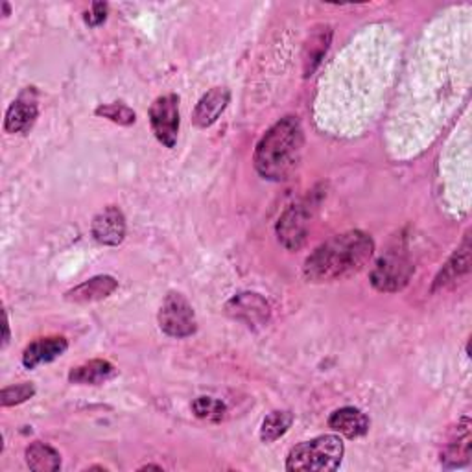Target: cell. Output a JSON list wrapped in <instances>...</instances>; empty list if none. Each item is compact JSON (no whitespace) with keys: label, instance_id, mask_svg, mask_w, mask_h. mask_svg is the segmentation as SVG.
I'll return each mask as SVG.
<instances>
[{"label":"cell","instance_id":"12","mask_svg":"<svg viewBox=\"0 0 472 472\" xmlns=\"http://www.w3.org/2000/svg\"><path fill=\"white\" fill-rule=\"evenodd\" d=\"M69 349V341L64 336H48L34 339L23 352V366L26 369H35L41 364H50L55 359L64 357Z\"/></svg>","mask_w":472,"mask_h":472},{"label":"cell","instance_id":"24","mask_svg":"<svg viewBox=\"0 0 472 472\" xmlns=\"http://www.w3.org/2000/svg\"><path fill=\"white\" fill-rule=\"evenodd\" d=\"M105 19H107V5L105 3H94L91 6V12L85 14V23L93 28L103 25Z\"/></svg>","mask_w":472,"mask_h":472},{"label":"cell","instance_id":"8","mask_svg":"<svg viewBox=\"0 0 472 472\" xmlns=\"http://www.w3.org/2000/svg\"><path fill=\"white\" fill-rule=\"evenodd\" d=\"M225 312L232 318L246 323L248 327H262L270 320V305L261 293L244 291L234 295V298L225 305Z\"/></svg>","mask_w":472,"mask_h":472},{"label":"cell","instance_id":"25","mask_svg":"<svg viewBox=\"0 0 472 472\" xmlns=\"http://www.w3.org/2000/svg\"><path fill=\"white\" fill-rule=\"evenodd\" d=\"M10 343V321L8 316L5 318V339H3V347H6Z\"/></svg>","mask_w":472,"mask_h":472},{"label":"cell","instance_id":"17","mask_svg":"<svg viewBox=\"0 0 472 472\" xmlns=\"http://www.w3.org/2000/svg\"><path fill=\"white\" fill-rule=\"evenodd\" d=\"M470 423L467 418L461 419V425L457 427V438L452 439L445 452H443V465L447 468H456V467H463L468 463L470 459V430H468Z\"/></svg>","mask_w":472,"mask_h":472},{"label":"cell","instance_id":"13","mask_svg":"<svg viewBox=\"0 0 472 472\" xmlns=\"http://www.w3.org/2000/svg\"><path fill=\"white\" fill-rule=\"evenodd\" d=\"M118 280L111 275H96L65 293V300L76 305L103 301L116 291Z\"/></svg>","mask_w":472,"mask_h":472},{"label":"cell","instance_id":"2","mask_svg":"<svg viewBox=\"0 0 472 472\" xmlns=\"http://www.w3.org/2000/svg\"><path fill=\"white\" fill-rule=\"evenodd\" d=\"M303 146L305 133L300 118L282 116L259 141L253 153L255 170L268 182H286L301 162Z\"/></svg>","mask_w":472,"mask_h":472},{"label":"cell","instance_id":"6","mask_svg":"<svg viewBox=\"0 0 472 472\" xmlns=\"http://www.w3.org/2000/svg\"><path fill=\"white\" fill-rule=\"evenodd\" d=\"M416 266L398 250L386 253L371 271V284L379 291H398L408 286Z\"/></svg>","mask_w":472,"mask_h":472},{"label":"cell","instance_id":"11","mask_svg":"<svg viewBox=\"0 0 472 472\" xmlns=\"http://www.w3.org/2000/svg\"><path fill=\"white\" fill-rule=\"evenodd\" d=\"M229 102H231V91L227 87H212L211 91H207L200 98L192 113V123L196 124V128L207 130L212 124H216L218 118L227 109Z\"/></svg>","mask_w":472,"mask_h":472},{"label":"cell","instance_id":"9","mask_svg":"<svg viewBox=\"0 0 472 472\" xmlns=\"http://www.w3.org/2000/svg\"><path fill=\"white\" fill-rule=\"evenodd\" d=\"M93 236L102 246H121L126 239V218L116 205H107L93 220Z\"/></svg>","mask_w":472,"mask_h":472},{"label":"cell","instance_id":"10","mask_svg":"<svg viewBox=\"0 0 472 472\" xmlns=\"http://www.w3.org/2000/svg\"><path fill=\"white\" fill-rule=\"evenodd\" d=\"M39 114L37 107V98L34 87H28L19 94V98L8 107L6 111V121H5V130L10 135H26Z\"/></svg>","mask_w":472,"mask_h":472},{"label":"cell","instance_id":"18","mask_svg":"<svg viewBox=\"0 0 472 472\" xmlns=\"http://www.w3.org/2000/svg\"><path fill=\"white\" fill-rule=\"evenodd\" d=\"M26 463L34 472H55L62 468V456L54 447L43 441H34L26 448Z\"/></svg>","mask_w":472,"mask_h":472},{"label":"cell","instance_id":"14","mask_svg":"<svg viewBox=\"0 0 472 472\" xmlns=\"http://www.w3.org/2000/svg\"><path fill=\"white\" fill-rule=\"evenodd\" d=\"M369 418L354 406H343L330 413L329 427L347 439H359L369 432Z\"/></svg>","mask_w":472,"mask_h":472},{"label":"cell","instance_id":"5","mask_svg":"<svg viewBox=\"0 0 472 472\" xmlns=\"http://www.w3.org/2000/svg\"><path fill=\"white\" fill-rule=\"evenodd\" d=\"M148 116H150V126L155 139L162 146L173 148L177 144V135H180V124H182L180 96L170 93L155 98Z\"/></svg>","mask_w":472,"mask_h":472},{"label":"cell","instance_id":"19","mask_svg":"<svg viewBox=\"0 0 472 472\" xmlns=\"http://www.w3.org/2000/svg\"><path fill=\"white\" fill-rule=\"evenodd\" d=\"M332 39V30L330 26H321L318 32H314L305 46V55H303V65H305V76H312V73L318 69L321 64L323 55L329 50Z\"/></svg>","mask_w":472,"mask_h":472},{"label":"cell","instance_id":"23","mask_svg":"<svg viewBox=\"0 0 472 472\" xmlns=\"http://www.w3.org/2000/svg\"><path fill=\"white\" fill-rule=\"evenodd\" d=\"M35 395V386L32 382H21L15 386H8L0 391V404L5 408L19 406L26 400H30Z\"/></svg>","mask_w":472,"mask_h":472},{"label":"cell","instance_id":"3","mask_svg":"<svg viewBox=\"0 0 472 472\" xmlns=\"http://www.w3.org/2000/svg\"><path fill=\"white\" fill-rule=\"evenodd\" d=\"M345 445L338 436H320L295 445L286 457V470L329 472L341 465Z\"/></svg>","mask_w":472,"mask_h":472},{"label":"cell","instance_id":"7","mask_svg":"<svg viewBox=\"0 0 472 472\" xmlns=\"http://www.w3.org/2000/svg\"><path fill=\"white\" fill-rule=\"evenodd\" d=\"M307 207L309 205H303V203L291 205L279 218V223H277L279 242L290 251H298L307 241L309 220H310V212Z\"/></svg>","mask_w":472,"mask_h":472},{"label":"cell","instance_id":"22","mask_svg":"<svg viewBox=\"0 0 472 472\" xmlns=\"http://www.w3.org/2000/svg\"><path fill=\"white\" fill-rule=\"evenodd\" d=\"M96 114L107 118V121L118 124V126H132L137 121V114L132 107H128L126 103L114 102V103H103L100 107H96Z\"/></svg>","mask_w":472,"mask_h":472},{"label":"cell","instance_id":"21","mask_svg":"<svg viewBox=\"0 0 472 472\" xmlns=\"http://www.w3.org/2000/svg\"><path fill=\"white\" fill-rule=\"evenodd\" d=\"M192 413L198 419L218 423L225 418L227 406L220 398H214V397H198L192 402Z\"/></svg>","mask_w":472,"mask_h":472},{"label":"cell","instance_id":"16","mask_svg":"<svg viewBox=\"0 0 472 472\" xmlns=\"http://www.w3.org/2000/svg\"><path fill=\"white\" fill-rule=\"evenodd\" d=\"M468 270H470V246H468V239H465L461 248L456 250V253L448 259V262L436 277L434 290H445L456 284L463 275L468 273Z\"/></svg>","mask_w":472,"mask_h":472},{"label":"cell","instance_id":"1","mask_svg":"<svg viewBox=\"0 0 472 472\" xmlns=\"http://www.w3.org/2000/svg\"><path fill=\"white\" fill-rule=\"evenodd\" d=\"M375 253V242L364 231H347L332 236L305 261L303 275L309 282H332L362 271Z\"/></svg>","mask_w":472,"mask_h":472},{"label":"cell","instance_id":"26","mask_svg":"<svg viewBox=\"0 0 472 472\" xmlns=\"http://www.w3.org/2000/svg\"><path fill=\"white\" fill-rule=\"evenodd\" d=\"M148 468H155V470H162L159 465H144V467H141V470H148Z\"/></svg>","mask_w":472,"mask_h":472},{"label":"cell","instance_id":"15","mask_svg":"<svg viewBox=\"0 0 472 472\" xmlns=\"http://www.w3.org/2000/svg\"><path fill=\"white\" fill-rule=\"evenodd\" d=\"M118 375L116 368L107 360H89L78 368H73L69 373V382L78 386H100Z\"/></svg>","mask_w":472,"mask_h":472},{"label":"cell","instance_id":"4","mask_svg":"<svg viewBox=\"0 0 472 472\" xmlns=\"http://www.w3.org/2000/svg\"><path fill=\"white\" fill-rule=\"evenodd\" d=\"M159 327L170 338H189L198 330L192 305L180 291H168L159 310Z\"/></svg>","mask_w":472,"mask_h":472},{"label":"cell","instance_id":"20","mask_svg":"<svg viewBox=\"0 0 472 472\" xmlns=\"http://www.w3.org/2000/svg\"><path fill=\"white\" fill-rule=\"evenodd\" d=\"M293 425V413L288 409H277L271 411L270 416L264 418L261 427V439L264 443H273L280 439Z\"/></svg>","mask_w":472,"mask_h":472}]
</instances>
